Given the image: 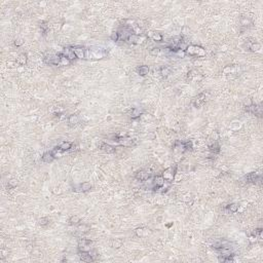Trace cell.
I'll list each match as a JSON object with an SVG mask.
<instances>
[{"mask_svg": "<svg viewBox=\"0 0 263 263\" xmlns=\"http://www.w3.org/2000/svg\"><path fill=\"white\" fill-rule=\"evenodd\" d=\"M107 51L101 46H92L87 49V57L85 59H102L106 57Z\"/></svg>", "mask_w": 263, "mask_h": 263, "instance_id": "1", "label": "cell"}, {"mask_svg": "<svg viewBox=\"0 0 263 263\" xmlns=\"http://www.w3.org/2000/svg\"><path fill=\"white\" fill-rule=\"evenodd\" d=\"M187 54L190 56H196V57H202L206 54V51L202 47H199L196 45H189L187 46Z\"/></svg>", "mask_w": 263, "mask_h": 263, "instance_id": "2", "label": "cell"}, {"mask_svg": "<svg viewBox=\"0 0 263 263\" xmlns=\"http://www.w3.org/2000/svg\"><path fill=\"white\" fill-rule=\"evenodd\" d=\"M175 174H176V166H175L174 169H173V168H169V169H166L161 176L164 177V180H166V182H170V183H171V182L174 180Z\"/></svg>", "mask_w": 263, "mask_h": 263, "instance_id": "3", "label": "cell"}, {"mask_svg": "<svg viewBox=\"0 0 263 263\" xmlns=\"http://www.w3.org/2000/svg\"><path fill=\"white\" fill-rule=\"evenodd\" d=\"M247 182H251V183H256L257 181H261V173L259 172H252L250 174H248L245 177Z\"/></svg>", "mask_w": 263, "mask_h": 263, "instance_id": "4", "label": "cell"}, {"mask_svg": "<svg viewBox=\"0 0 263 263\" xmlns=\"http://www.w3.org/2000/svg\"><path fill=\"white\" fill-rule=\"evenodd\" d=\"M91 245H92V240H81L78 244V250L81 251V252H89L91 251Z\"/></svg>", "mask_w": 263, "mask_h": 263, "instance_id": "5", "label": "cell"}, {"mask_svg": "<svg viewBox=\"0 0 263 263\" xmlns=\"http://www.w3.org/2000/svg\"><path fill=\"white\" fill-rule=\"evenodd\" d=\"M245 109L246 111L253 113V114L257 115V116H261V114H262V108L260 106H258V105H250V106H247Z\"/></svg>", "mask_w": 263, "mask_h": 263, "instance_id": "6", "label": "cell"}, {"mask_svg": "<svg viewBox=\"0 0 263 263\" xmlns=\"http://www.w3.org/2000/svg\"><path fill=\"white\" fill-rule=\"evenodd\" d=\"M164 183H166V180H164V177L156 176L153 181V189L154 190H157L159 188H162L164 186Z\"/></svg>", "mask_w": 263, "mask_h": 263, "instance_id": "7", "label": "cell"}, {"mask_svg": "<svg viewBox=\"0 0 263 263\" xmlns=\"http://www.w3.org/2000/svg\"><path fill=\"white\" fill-rule=\"evenodd\" d=\"M204 101H206V95H204V94H199L197 97H195L193 99V101H192V104H193V106L195 108H199L204 103Z\"/></svg>", "mask_w": 263, "mask_h": 263, "instance_id": "8", "label": "cell"}, {"mask_svg": "<svg viewBox=\"0 0 263 263\" xmlns=\"http://www.w3.org/2000/svg\"><path fill=\"white\" fill-rule=\"evenodd\" d=\"M45 63L51 65H60V54L59 55H51L45 58Z\"/></svg>", "mask_w": 263, "mask_h": 263, "instance_id": "9", "label": "cell"}, {"mask_svg": "<svg viewBox=\"0 0 263 263\" xmlns=\"http://www.w3.org/2000/svg\"><path fill=\"white\" fill-rule=\"evenodd\" d=\"M62 55H64V56L66 57V58H68L70 61L77 59L76 55H75L74 51H73V47H66V49H64V51H63Z\"/></svg>", "mask_w": 263, "mask_h": 263, "instance_id": "10", "label": "cell"}, {"mask_svg": "<svg viewBox=\"0 0 263 263\" xmlns=\"http://www.w3.org/2000/svg\"><path fill=\"white\" fill-rule=\"evenodd\" d=\"M150 177H151L150 173H148V172H145V171H140V172H138V173L136 174L135 178L137 179V180H139V181H147V180H148Z\"/></svg>", "mask_w": 263, "mask_h": 263, "instance_id": "11", "label": "cell"}, {"mask_svg": "<svg viewBox=\"0 0 263 263\" xmlns=\"http://www.w3.org/2000/svg\"><path fill=\"white\" fill-rule=\"evenodd\" d=\"M75 55H76L77 59H85L87 57V49L83 47H73Z\"/></svg>", "mask_w": 263, "mask_h": 263, "instance_id": "12", "label": "cell"}, {"mask_svg": "<svg viewBox=\"0 0 263 263\" xmlns=\"http://www.w3.org/2000/svg\"><path fill=\"white\" fill-rule=\"evenodd\" d=\"M78 256H79L80 260L85 261V262H92V261H94L93 255H91L89 252H81V251H79Z\"/></svg>", "mask_w": 263, "mask_h": 263, "instance_id": "13", "label": "cell"}, {"mask_svg": "<svg viewBox=\"0 0 263 263\" xmlns=\"http://www.w3.org/2000/svg\"><path fill=\"white\" fill-rule=\"evenodd\" d=\"M100 148L102 149L103 151H105L106 153H113V152H115L114 147L111 146V145H109V144H107V143H102L101 145H100Z\"/></svg>", "mask_w": 263, "mask_h": 263, "instance_id": "14", "label": "cell"}, {"mask_svg": "<svg viewBox=\"0 0 263 263\" xmlns=\"http://www.w3.org/2000/svg\"><path fill=\"white\" fill-rule=\"evenodd\" d=\"M56 158L55 157V155L53 154V152H46V153L43 154V156H42V160L44 161V162H51V161L54 160V159Z\"/></svg>", "mask_w": 263, "mask_h": 263, "instance_id": "15", "label": "cell"}, {"mask_svg": "<svg viewBox=\"0 0 263 263\" xmlns=\"http://www.w3.org/2000/svg\"><path fill=\"white\" fill-rule=\"evenodd\" d=\"M68 123H69V125H71V127H73V125H76L77 123H79V118H78V116L75 114H72L69 116V118H68Z\"/></svg>", "mask_w": 263, "mask_h": 263, "instance_id": "16", "label": "cell"}, {"mask_svg": "<svg viewBox=\"0 0 263 263\" xmlns=\"http://www.w3.org/2000/svg\"><path fill=\"white\" fill-rule=\"evenodd\" d=\"M180 149H182V151L191 150V149H192V143L190 142V141H185V142H181V146H180Z\"/></svg>", "mask_w": 263, "mask_h": 263, "instance_id": "17", "label": "cell"}, {"mask_svg": "<svg viewBox=\"0 0 263 263\" xmlns=\"http://www.w3.org/2000/svg\"><path fill=\"white\" fill-rule=\"evenodd\" d=\"M138 73L140 76H146L149 73V67L148 66H140L138 68Z\"/></svg>", "mask_w": 263, "mask_h": 263, "instance_id": "18", "label": "cell"}, {"mask_svg": "<svg viewBox=\"0 0 263 263\" xmlns=\"http://www.w3.org/2000/svg\"><path fill=\"white\" fill-rule=\"evenodd\" d=\"M142 113H143V111L140 110L139 108H134V109L132 110V113H131V117L133 118V119L138 118V117H140Z\"/></svg>", "mask_w": 263, "mask_h": 263, "instance_id": "19", "label": "cell"}, {"mask_svg": "<svg viewBox=\"0 0 263 263\" xmlns=\"http://www.w3.org/2000/svg\"><path fill=\"white\" fill-rule=\"evenodd\" d=\"M58 147L63 151L69 150V149L72 148V143H70V142H62Z\"/></svg>", "mask_w": 263, "mask_h": 263, "instance_id": "20", "label": "cell"}, {"mask_svg": "<svg viewBox=\"0 0 263 263\" xmlns=\"http://www.w3.org/2000/svg\"><path fill=\"white\" fill-rule=\"evenodd\" d=\"M17 63L19 65H25L27 63V55L26 54H21L17 59Z\"/></svg>", "mask_w": 263, "mask_h": 263, "instance_id": "21", "label": "cell"}, {"mask_svg": "<svg viewBox=\"0 0 263 263\" xmlns=\"http://www.w3.org/2000/svg\"><path fill=\"white\" fill-rule=\"evenodd\" d=\"M70 62L71 61H70L68 58H66L64 55L60 54V65H62V66H67V65L70 64Z\"/></svg>", "mask_w": 263, "mask_h": 263, "instance_id": "22", "label": "cell"}, {"mask_svg": "<svg viewBox=\"0 0 263 263\" xmlns=\"http://www.w3.org/2000/svg\"><path fill=\"white\" fill-rule=\"evenodd\" d=\"M80 189H81V191H83V192L89 191V190L92 189V184L89 183V182H83L82 184H80Z\"/></svg>", "mask_w": 263, "mask_h": 263, "instance_id": "23", "label": "cell"}, {"mask_svg": "<svg viewBox=\"0 0 263 263\" xmlns=\"http://www.w3.org/2000/svg\"><path fill=\"white\" fill-rule=\"evenodd\" d=\"M209 148H210V150L212 151V152H214V153H218L220 151V146L217 142H214L212 145H210Z\"/></svg>", "mask_w": 263, "mask_h": 263, "instance_id": "24", "label": "cell"}, {"mask_svg": "<svg viewBox=\"0 0 263 263\" xmlns=\"http://www.w3.org/2000/svg\"><path fill=\"white\" fill-rule=\"evenodd\" d=\"M148 229H146V228H140V229H136V233H137V235L138 236H145V235L148 234L150 231H147Z\"/></svg>", "mask_w": 263, "mask_h": 263, "instance_id": "25", "label": "cell"}, {"mask_svg": "<svg viewBox=\"0 0 263 263\" xmlns=\"http://www.w3.org/2000/svg\"><path fill=\"white\" fill-rule=\"evenodd\" d=\"M160 74L162 76H168L169 74H171V68L170 67H161L160 68Z\"/></svg>", "mask_w": 263, "mask_h": 263, "instance_id": "26", "label": "cell"}, {"mask_svg": "<svg viewBox=\"0 0 263 263\" xmlns=\"http://www.w3.org/2000/svg\"><path fill=\"white\" fill-rule=\"evenodd\" d=\"M227 210L231 213H235L238 210V204H230L227 206Z\"/></svg>", "mask_w": 263, "mask_h": 263, "instance_id": "27", "label": "cell"}, {"mask_svg": "<svg viewBox=\"0 0 263 263\" xmlns=\"http://www.w3.org/2000/svg\"><path fill=\"white\" fill-rule=\"evenodd\" d=\"M79 222H80V219H79V217H77V216H72L69 219L70 224H77V223H79Z\"/></svg>", "mask_w": 263, "mask_h": 263, "instance_id": "28", "label": "cell"}, {"mask_svg": "<svg viewBox=\"0 0 263 263\" xmlns=\"http://www.w3.org/2000/svg\"><path fill=\"white\" fill-rule=\"evenodd\" d=\"M152 39L155 41H161L162 40V36L159 33H154L153 35H152Z\"/></svg>", "mask_w": 263, "mask_h": 263, "instance_id": "29", "label": "cell"}, {"mask_svg": "<svg viewBox=\"0 0 263 263\" xmlns=\"http://www.w3.org/2000/svg\"><path fill=\"white\" fill-rule=\"evenodd\" d=\"M110 38H111V40L112 41H119V35H118L117 32H114V33L111 34Z\"/></svg>", "mask_w": 263, "mask_h": 263, "instance_id": "30", "label": "cell"}, {"mask_svg": "<svg viewBox=\"0 0 263 263\" xmlns=\"http://www.w3.org/2000/svg\"><path fill=\"white\" fill-rule=\"evenodd\" d=\"M260 47H261L260 44L256 42V43H254V44H252V45H251L250 49H252L253 51H259V49H260Z\"/></svg>", "mask_w": 263, "mask_h": 263, "instance_id": "31", "label": "cell"}, {"mask_svg": "<svg viewBox=\"0 0 263 263\" xmlns=\"http://www.w3.org/2000/svg\"><path fill=\"white\" fill-rule=\"evenodd\" d=\"M47 28H49V27H47V25H46L45 23H42V24L40 25V29L42 30V32H43V35H45V34H46V31H47Z\"/></svg>", "mask_w": 263, "mask_h": 263, "instance_id": "32", "label": "cell"}, {"mask_svg": "<svg viewBox=\"0 0 263 263\" xmlns=\"http://www.w3.org/2000/svg\"><path fill=\"white\" fill-rule=\"evenodd\" d=\"M49 223V219L47 218H41L39 219V224L40 225H46Z\"/></svg>", "mask_w": 263, "mask_h": 263, "instance_id": "33", "label": "cell"}, {"mask_svg": "<svg viewBox=\"0 0 263 263\" xmlns=\"http://www.w3.org/2000/svg\"><path fill=\"white\" fill-rule=\"evenodd\" d=\"M8 183H9L10 187H15V185H17V182H15V180H10V181L8 182Z\"/></svg>", "mask_w": 263, "mask_h": 263, "instance_id": "34", "label": "cell"}, {"mask_svg": "<svg viewBox=\"0 0 263 263\" xmlns=\"http://www.w3.org/2000/svg\"><path fill=\"white\" fill-rule=\"evenodd\" d=\"M22 43H23V41L22 40H15V45H22Z\"/></svg>", "mask_w": 263, "mask_h": 263, "instance_id": "35", "label": "cell"}]
</instances>
